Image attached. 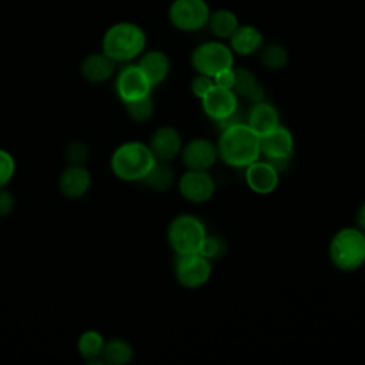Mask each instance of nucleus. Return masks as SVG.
<instances>
[{
    "mask_svg": "<svg viewBox=\"0 0 365 365\" xmlns=\"http://www.w3.org/2000/svg\"><path fill=\"white\" fill-rule=\"evenodd\" d=\"M174 180L173 170L167 165L165 161H155L148 174L141 180L147 187L155 191H164L171 187Z\"/></svg>",
    "mask_w": 365,
    "mask_h": 365,
    "instance_id": "nucleus-24",
    "label": "nucleus"
},
{
    "mask_svg": "<svg viewBox=\"0 0 365 365\" xmlns=\"http://www.w3.org/2000/svg\"><path fill=\"white\" fill-rule=\"evenodd\" d=\"M245 123L261 137L279 124V115L272 104L259 101L252 106Z\"/></svg>",
    "mask_w": 365,
    "mask_h": 365,
    "instance_id": "nucleus-20",
    "label": "nucleus"
},
{
    "mask_svg": "<svg viewBox=\"0 0 365 365\" xmlns=\"http://www.w3.org/2000/svg\"><path fill=\"white\" fill-rule=\"evenodd\" d=\"M16 173L14 157L4 148H0V188L6 187Z\"/></svg>",
    "mask_w": 365,
    "mask_h": 365,
    "instance_id": "nucleus-29",
    "label": "nucleus"
},
{
    "mask_svg": "<svg viewBox=\"0 0 365 365\" xmlns=\"http://www.w3.org/2000/svg\"><path fill=\"white\" fill-rule=\"evenodd\" d=\"M230 47L240 56H250L262 47V33L254 26H238L231 34Z\"/></svg>",
    "mask_w": 365,
    "mask_h": 365,
    "instance_id": "nucleus-18",
    "label": "nucleus"
},
{
    "mask_svg": "<svg viewBox=\"0 0 365 365\" xmlns=\"http://www.w3.org/2000/svg\"><path fill=\"white\" fill-rule=\"evenodd\" d=\"M182 163L188 170H208L218 158L217 145L208 138H194L181 148Z\"/></svg>",
    "mask_w": 365,
    "mask_h": 365,
    "instance_id": "nucleus-12",
    "label": "nucleus"
},
{
    "mask_svg": "<svg viewBox=\"0 0 365 365\" xmlns=\"http://www.w3.org/2000/svg\"><path fill=\"white\" fill-rule=\"evenodd\" d=\"M191 64L198 74L215 77L218 73L232 68L234 51L221 41H205L197 46L191 54Z\"/></svg>",
    "mask_w": 365,
    "mask_h": 365,
    "instance_id": "nucleus-6",
    "label": "nucleus"
},
{
    "mask_svg": "<svg viewBox=\"0 0 365 365\" xmlns=\"http://www.w3.org/2000/svg\"><path fill=\"white\" fill-rule=\"evenodd\" d=\"M14 208V197L4 187L0 188V217L10 214Z\"/></svg>",
    "mask_w": 365,
    "mask_h": 365,
    "instance_id": "nucleus-32",
    "label": "nucleus"
},
{
    "mask_svg": "<svg viewBox=\"0 0 365 365\" xmlns=\"http://www.w3.org/2000/svg\"><path fill=\"white\" fill-rule=\"evenodd\" d=\"M175 277L184 288H200L211 277V262L200 252L178 255Z\"/></svg>",
    "mask_w": 365,
    "mask_h": 365,
    "instance_id": "nucleus-8",
    "label": "nucleus"
},
{
    "mask_svg": "<svg viewBox=\"0 0 365 365\" xmlns=\"http://www.w3.org/2000/svg\"><path fill=\"white\" fill-rule=\"evenodd\" d=\"M133 358L131 345L121 338H113L106 341L103 354L100 356V362L110 365H124L128 364Z\"/></svg>",
    "mask_w": 365,
    "mask_h": 365,
    "instance_id": "nucleus-23",
    "label": "nucleus"
},
{
    "mask_svg": "<svg viewBox=\"0 0 365 365\" xmlns=\"http://www.w3.org/2000/svg\"><path fill=\"white\" fill-rule=\"evenodd\" d=\"M331 262L341 271H355L365 262V232L358 227L341 228L329 244Z\"/></svg>",
    "mask_w": 365,
    "mask_h": 365,
    "instance_id": "nucleus-4",
    "label": "nucleus"
},
{
    "mask_svg": "<svg viewBox=\"0 0 365 365\" xmlns=\"http://www.w3.org/2000/svg\"><path fill=\"white\" fill-rule=\"evenodd\" d=\"M261 61L267 68L281 70L288 63V53L282 46L271 43L262 48Z\"/></svg>",
    "mask_w": 365,
    "mask_h": 365,
    "instance_id": "nucleus-26",
    "label": "nucleus"
},
{
    "mask_svg": "<svg viewBox=\"0 0 365 365\" xmlns=\"http://www.w3.org/2000/svg\"><path fill=\"white\" fill-rule=\"evenodd\" d=\"M234 71H235V80L232 86L234 93L238 96L248 97L258 86L255 76L247 68H237Z\"/></svg>",
    "mask_w": 365,
    "mask_h": 365,
    "instance_id": "nucleus-27",
    "label": "nucleus"
},
{
    "mask_svg": "<svg viewBox=\"0 0 365 365\" xmlns=\"http://www.w3.org/2000/svg\"><path fill=\"white\" fill-rule=\"evenodd\" d=\"M148 147L157 161L168 163L181 153V135L174 127L163 125L153 133Z\"/></svg>",
    "mask_w": 365,
    "mask_h": 365,
    "instance_id": "nucleus-14",
    "label": "nucleus"
},
{
    "mask_svg": "<svg viewBox=\"0 0 365 365\" xmlns=\"http://www.w3.org/2000/svg\"><path fill=\"white\" fill-rule=\"evenodd\" d=\"M147 37L144 30L134 23H117L103 37V53L115 63L130 61L138 57L145 48Z\"/></svg>",
    "mask_w": 365,
    "mask_h": 365,
    "instance_id": "nucleus-3",
    "label": "nucleus"
},
{
    "mask_svg": "<svg viewBox=\"0 0 365 365\" xmlns=\"http://www.w3.org/2000/svg\"><path fill=\"white\" fill-rule=\"evenodd\" d=\"M220 248H221V242H220L217 238L207 235V237L204 238V241H202V244H201L198 252H200L202 257H205V258L210 259V258H214L215 255H218Z\"/></svg>",
    "mask_w": 365,
    "mask_h": 365,
    "instance_id": "nucleus-31",
    "label": "nucleus"
},
{
    "mask_svg": "<svg viewBox=\"0 0 365 365\" xmlns=\"http://www.w3.org/2000/svg\"><path fill=\"white\" fill-rule=\"evenodd\" d=\"M64 155H66V160L68 164L84 165L88 158V148L83 141L74 140L66 147Z\"/></svg>",
    "mask_w": 365,
    "mask_h": 365,
    "instance_id": "nucleus-28",
    "label": "nucleus"
},
{
    "mask_svg": "<svg viewBox=\"0 0 365 365\" xmlns=\"http://www.w3.org/2000/svg\"><path fill=\"white\" fill-rule=\"evenodd\" d=\"M210 31L218 37V38H230L231 34L237 30L240 26V21L231 10L220 9L210 14L208 23H207Z\"/></svg>",
    "mask_w": 365,
    "mask_h": 365,
    "instance_id": "nucleus-21",
    "label": "nucleus"
},
{
    "mask_svg": "<svg viewBox=\"0 0 365 365\" xmlns=\"http://www.w3.org/2000/svg\"><path fill=\"white\" fill-rule=\"evenodd\" d=\"M217 150L225 164L247 167L261 157L259 135L247 123H238L222 130Z\"/></svg>",
    "mask_w": 365,
    "mask_h": 365,
    "instance_id": "nucleus-1",
    "label": "nucleus"
},
{
    "mask_svg": "<svg viewBox=\"0 0 365 365\" xmlns=\"http://www.w3.org/2000/svg\"><path fill=\"white\" fill-rule=\"evenodd\" d=\"M150 147L140 141L120 144L111 154L110 167L114 175L124 181H141L155 164Z\"/></svg>",
    "mask_w": 365,
    "mask_h": 365,
    "instance_id": "nucleus-2",
    "label": "nucleus"
},
{
    "mask_svg": "<svg viewBox=\"0 0 365 365\" xmlns=\"http://www.w3.org/2000/svg\"><path fill=\"white\" fill-rule=\"evenodd\" d=\"M245 181L254 192L269 194L277 188L279 177L278 171L268 161L257 160L247 165Z\"/></svg>",
    "mask_w": 365,
    "mask_h": 365,
    "instance_id": "nucleus-16",
    "label": "nucleus"
},
{
    "mask_svg": "<svg viewBox=\"0 0 365 365\" xmlns=\"http://www.w3.org/2000/svg\"><path fill=\"white\" fill-rule=\"evenodd\" d=\"M151 88V83L137 64H128L117 74L115 91L123 103L150 96Z\"/></svg>",
    "mask_w": 365,
    "mask_h": 365,
    "instance_id": "nucleus-9",
    "label": "nucleus"
},
{
    "mask_svg": "<svg viewBox=\"0 0 365 365\" xmlns=\"http://www.w3.org/2000/svg\"><path fill=\"white\" fill-rule=\"evenodd\" d=\"M261 155L267 160L289 158L294 150V137L284 125H277L267 134L259 137Z\"/></svg>",
    "mask_w": 365,
    "mask_h": 365,
    "instance_id": "nucleus-13",
    "label": "nucleus"
},
{
    "mask_svg": "<svg viewBox=\"0 0 365 365\" xmlns=\"http://www.w3.org/2000/svg\"><path fill=\"white\" fill-rule=\"evenodd\" d=\"M80 71L90 83H104L114 74L115 61L111 60L106 53H94L83 60Z\"/></svg>",
    "mask_w": 365,
    "mask_h": 365,
    "instance_id": "nucleus-17",
    "label": "nucleus"
},
{
    "mask_svg": "<svg viewBox=\"0 0 365 365\" xmlns=\"http://www.w3.org/2000/svg\"><path fill=\"white\" fill-rule=\"evenodd\" d=\"M205 237L202 221L191 214L177 215L167 230V240L177 255L198 252Z\"/></svg>",
    "mask_w": 365,
    "mask_h": 365,
    "instance_id": "nucleus-5",
    "label": "nucleus"
},
{
    "mask_svg": "<svg viewBox=\"0 0 365 365\" xmlns=\"http://www.w3.org/2000/svg\"><path fill=\"white\" fill-rule=\"evenodd\" d=\"M356 227L365 232V202L359 207L356 212Z\"/></svg>",
    "mask_w": 365,
    "mask_h": 365,
    "instance_id": "nucleus-34",
    "label": "nucleus"
},
{
    "mask_svg": "<svg viewBox=\"0 0 365 365\" xmlns=\"http://www.w3.org/2000/svg\"><path fill=\"white\" fill-rule=\"evenodd\" d=\"M210 14L205 0H174L168 9L171 24L181 31H197L205 27Z\"/></svg>",
    "mask_w": 365,
    "mask_h": 365,
    "instance_id": "nucleus-7",
    "label": "nucleus"
},
{
    "mask_svg": "<svg viewBox=\"0 0 365 365\" xmlns=\"http://www.w3.org/2000/svg\"><path fill=\"white\" fill-rule=\"evenodd\" d=\"M212 86H214V80L211 77L204 76V74H198L191 81V91L195 97L202 98Z\"/></svg>",
    "mask_w": 365,
    "mask_h": 365,
    "instance_id": "nucleus-30",
    "label": "nucleus"
},
{
    "mask_svg": "<svg viewBox=\"0 0 365 365\" xmlns=\"http://www.w3.org/2000/svg\"><path fill=\"white\" fill-rule=\"evenodd\" d=\"M214 84L225 87V88H232L234 86V80H235V71L234 68H227L221 73H218L215 77H212Z\"/></svg>",
    "mask_w": 365,
    "mask_h": 365,
    "instance_id": "nucleus-33",
    "label": "nucleus"
},
{
    "mask_svg": "<svg viewBox=\"0 0 365 365\" xmlns=\"http://www.w3.org/2000/svg\"><path fill=\"white\" fill-rule=\"evenodd\" d=\"M124 108H125L127 115L137 123H144V121L150 120L154 114V103L150 96L135 98L131 101H125Z\"/></svg>",
    "mask_w": 365,
    "mask_h": 365,
    "instance_id": "nucleus-25",
    "label": "nucleus"
},
{
    "mask_svg": "<svg viewBox=\"0 0 365 365\" xmlns=\"http://www.w3.org/2000/svg\"><path fill=\"white\" fill-rule=\"evenodd\" d=\"M137 66L143 70L153 87L163 83L170 71V60L167 54L160 50L144 53Z\"/></svg>",
    "mask_w": 365,
    "mask_h": 365,
    "instance_id": "nucleus-19",
    "label": "nucleus"
},
{
    "mask_svg": "<svg viewBox=\"0 0 365 365\" xmlns=\"http://www.w3.org/2000/svg\"><path fill=\"white\" fill-rule=\"evenodd\" d=\"M178 188L187 201L204 202L212 197L215 182L207 170H188L181 175Z\"/></svg>",
    "mask_w": 365,
    "mask_h": 365,
    "instance_id": "nucleus-10",
    "label": "nucleus"
},
{
    "mask_svg": "<svg viewBox=\"0 0 365 365\" xmlns=\"http://www.w3.org/2000/svg\"><path fill=\"white\" fill-rule=\"evenodd\" d=\"M91 185V174L84 165L68 164L58 177L60 192L70 200L81 198L87 194Z\"/></svg>",
    "mask_w": 365,
    "mask_h": 365,
    "instance_id": "nucleus-15",
    "label": "nucleus"
},
{
    "mask_svg": "<svg viewBox=\"0 0 365 365\" xmlns=\"http://www.w3.org/2000/svg\"><path fill=\"white\" fill-rule=\"evenodd\" d=\"M204 113L215 123L224 120L238 110L237 94L232 88H225L214 84L201 98Z\"/></svg>",
    "mask_w": 365,
    "mask_h": 365,
    "instance_id": "nucleus-11",
    "label": "nucleus"
},
{
    "mask_svg": "<svg viewBox=\"0 0 365 365\" xmlns=\"http://www.w3.org/2000/svg\"><path fill=\"white\" fill-rule=\"evenodd\" d=\"M106 339L104 336L96 331V329H88L84 331L78 341H77V349L78 354L88 362H100V356L104 349Z\"/></svg>",
    "mask_w": 365,
    "mask_h": 365,
    "instance_id": "nucleus-22",
    "label": "nucleus"
}]
</instances>
